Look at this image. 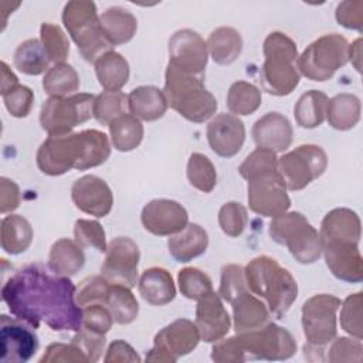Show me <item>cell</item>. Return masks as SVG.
Wrapping results in <instances>:
<instances>
[{
  "label": "cell",
  "mask_w": 363,
  "mask_h": 363,
  "mask_svg": "<svg viewBox=\"0 0 363 363\" xmlns=\"http://www.w3.org/2000/svg\"><path fill=\"white\" fill-rule=\"evenodd\" d=\"M75 292L68 277L55 275L41 264L17 269L1 286V298L11 315L34 329L45 323L55 332H78L82 328V308Z\"/></svg>",
  "instance_id": "6da1fadb"
},
{
  "label": "cell",
  "mask_w": 363,
  "mask_h": 363,
  "mask_svg": "<svg viewBox=\"0 0 363 363\" xmlns=\"http://www.w3.org/2000/svg\"><path fill=\"white\" fill-rule=\"evenodd\" d=\"M111 156V142L98 129L65 135H48L40 145L35 162L41 173L61 176L71 169L86 170L101 166Z\"/></svg>",
  "instance_id": "7a4b0ae2"
},
{
  "label": "cell",
  "mask_w": 363,
  "mask_h": 363,
  "mask_svg": "<svg viewBox=\"0 0 363 363\" xmlns=\"http://www.w3.org/2000/svg\"><path fill=\"white\" fill-rule=\"evenodd\" d=\"M244 271L248 289L265 301L272 316L281 319L298 296V284L292 274L268 255L255 257Z\"/></svg>",
  "instance_id": "3957f363"
},
{
  "label": "cell",
  "mask_w": 363,
  "mask_h": 363,
  "mask_svg": "<svg viewBox=\"0 0 363 363\" xmlns=\"http://www.w3.org/2000/svg\"><path fill=\"white\" fill-rule=\"evenodd\" d=\"M264 62L259 71L261 88L274 96H286L298 86L301 74L296 67L295 41L281 31H272L262 44Z\"/></svg>",
  "instance_id": "277c9868"
},
{
  "label": "cell",
  "mask_w": 363,
  "mask_h": 363,
  "mask_svg": "<svg viewBox=\"0 0 363 363\" xmlns=\"http://www.w3.org/2000/svg\"><path fill=\"white\" fill-rule=\"evenodd\" d=\"M163 92L169 106L193 123L208 121L218 106L216 96L204 86V75H191L169 64Z\"/></svg>",
  "instance_id": "5b68a950"
},
{
  "label": "cell",
  "mask_w": 363,
  "mask_h": 363,
  "mask_svg": "<svg viewBox=\"0 0 363 363\" xmlns=\"http://www.w3.org/2000/svg\"><path fill=\"white\" fill-rule=\"evenodd\" d=\"M62 23L86 62H95L113 47L102 34L98 10L94 1L71 0L62 9Z\"/></svg>",
  "instance_id": "8992f818"
},
{
  "label": "cell",
  "mask_w": 363,
  "mask_h": 363,
  "mask_svg": "<svg viewBox=\"0 0 363 363\" xmlns=\"http://www.w3.org/2000/svg\"><path fill=\"white\" fill-rule=\"evenodd\" d=\"M268 234L279 245H285L299 264H313L322 255L319 231L299 211H285L271 220Z\"/></svg>",
  "instance_id": "52a82bcc"
},
{
  "label": "cell",
  "mask_w": 363,
  "mask_h": 363,
  "mask_svg": "<svg viewBox=\"0 0 363 363\" xmlns=\"http://www.w3.org/2000/svg\"><path fill=\"white\" fill-rule=\"evenodd\" d=\"M349 61V43L336 33L325 34L312 41L301 55L296 67L301 75L311 81L323 82L330 79L335 72Z\"/></svg>",
  "instance_id": "ba28073f"
},
{
  "label": "cell",
  "mask_w": 363,
  "mask_h": 363,
  "mask_svg": "<svg viewBox=\"0 0 363 363\" xmlns=\"http://www.w3.org/2000/svg\"><path fill=\"white\" fill-rule=\"evenodd\" d=\"M95 96L86 92H77L69 96H50L40 111V125L48 135H65L92 115Z\"/></svg>",
  "instance_id": "9c48e42d"
},
{
  "label": "cell",
  "mask_w": 363,
  "mask_h": 363,
  "mask_svg": "<svg viewBox=\"0 0 363 363\" xmlns=\"http://www.w3.org/2000/svg\"><path fill=\"white\" fill-rule=\"evenodd\" d=\"M342 301L330 294H318L306 299L301 309V320L306 345L325 349L336 337V313Z\"/></svg>",
  "instance_id": "30bf717a"
},
{
  "label": "cell",
  "mask_w": 363,
  "mask_h": 363,
  "mask_svg": "<svg viewBox=\"0 0 363 363\" xmlns=\"http://www.w3.org/2000/svg\"><path fill=\"white\" fill-rule=\"evenodd\" d=\"M328 167L326 152L312 143L299 145L294 150L278 157V172L286 189L298 191L319 179Z\"/></svg>",
  "instance_id": "8fae6325"
},
{
  "label": "cell",
  "mask_w": 363,
  "mask_h": 363,
  "mask_svg": "<svg viewBox=\"0 0 363 363\" xmlns=\"http://www.w3.org/2000/svg\"><path fill=\"white\" fill-rule=\"evenodd\" d=\"M245 360H286L296 352V340L282 326L267 323L265 326L235 333Z\"/></svg>",
  "instance_id": "7c38bea8"
},
{
  "label": "cell",
  "mask_w": 363,
  "mask_h": 363,
  "mask_svg": "<svg viewBox=\"0 0 363 363\" xmlns=\"http://www.w3.org/2000/svg\"><path fill=\"white\" fill-rule=\"evenodd\" d=\"M200 340L194 322L183 318L176 319L155 335L153 346L146 354V362L174 363L179 357L193 352Z\"/></svg>",
  "instance_id": "4fadbf2b"
},
{
  "label": "cell",
  "mask_w": 363,
  "mask_h": 363,
  "mask_svg": "<svg viewBox=\"0 0 363 363\" xmlns=\"http://www.w3.org/2000/svg\"><path fill=\"white\" fill-rule=\"evenodd\" d=\"M360 238L352 235L320 238L326 267L340 281L357 284L363 279V258L359 250Z\"/></svg>",
  "instance_id": "5bb4252c"
},
{
  "label": "cell",
  "mask_w": 363,
  "mask_h": 363,
  "mask_svg": "<svg viewBox=\"0 0 363 363\" xmlns=\"http://www.w3.org/2000/svg\"><path fill=\"white\" fill-rule=\"evenodd\" d=\"M286 184L278 170L259 174L248 180L247 200L252 213L264 217H277L288 211L291 199Z\"/></svg>",
  "instance_id": "9a60e30c"
},
{
  "label": "cell",
  "mask_w": 363,
  "mask_h": 363,
  "mask_svg": "<svg viewBox=\"0 0 363 363\" xmlns=\"http://www.w3.org/2000/svg\"><path fill=\"white\" fill-rule=\"evenodd\" d=\"M140 251L129 237H116L108 242L101 275L111 284L133 288L138 284Z\"/></svg>",
  "instance_id": "2e32d148"
},
{
  "label": "cell",
  "mask_w": 363,
  "mask_h": 363,
  "mask_svg": "<svg viewBox=\"0 0 363 363\" xmlns=\"http://www.w3.org/2000/svg\"><path fill=\"white\" fill-rule=\"evenodd\" d=\"M167 50L169 65L191 75H204L208 50L199 33L190 28L177 30L169 38Z\"/></svg>",
  "instance_id": "e0dca14e"
},
{
  "label": "cell",
  "mask_w": 363,
  "mask_h": 363,
  "mask_svg": "<svg viewBox=\"0 0 363 363\" xmlns=\"http://www.w3.org/2000/svg\"><path fill=\"white\" fill-rule=\"evenodd\" d=\"M38 350V337L31 326L18 318L0 316V360L26 363Z\"/></svg>",
  "instance_id": "ac0fdd59"
},
{
  "label": "cell",
  "mask_w": 363,
  "mask_h": 363,
  "mask_svg": "<svg viewBox=\"0 0 363 363\" xmlns=\"http://www.w3.org/2000/svg\"><path fill=\"white\" fill-rule=\"evenodd\" d=\"M140 221L150 234L170 237L180 233L189 224V214L176 200L155 199L142 208Z\"/></svg>",
  "instance_id": "d6986e66"
},
{
  "label": "cell",
  "mask_w": 363,
  "mask_h": 363,
  "mask_svg": "<svg viewBox=\"0 0 363 363\" xmlns=\"http://www.w3.org/2000/svg\"><path fill=\"white\" fill-rule=\"evenodd\" d=\"M71 199L78 210L102 218L113 206V193L108 183L95 174H85L77 179L71 187Z\"/></svg>",
  "instance_id": "ffe728a7"
},
{
  "label": "cell",
  "mask_w": 363,
  "mask_h": 363,
  "mask_svg": "<svg viewBox=\"0 0 363 363\" xmlns=\"http://www.w3.org/2000/svg\"><path fill=\"white\" fill-rule=\"evenodd\" d=\"M207 140L211 150L221 157L235 156L245 140L244 122L233 113H218L207 125Z\"/></svg>",
  "instance_id": "44dd1931"
},
{
  "label": "cell",
  "mask_w": 363,
  "mask_h": 363,
  "mask_svg": "<svg viewBox=\"0 0 363 363\" xmlns=\"http://www.w3.org/2000/svg\"><path fill=\"white\" fill-rule=\"evenodd\" d=\"M194 323L200 333V339L206 343H214L228 333L231 318L224 308L218 292L216 294L211 291L197 301Z\"/></svg>",
  "instance_id": "7402d4cb"
},
{
  "label": "cell",
  "mask_w": 363,
  "mask_h": 363,
  "mask_svg": "<svg viewBox=\"0 0 363 363\" xmlns=\"http://www.w3.org/2000/svg\"><path fill=\"white\" fill-rule=\"evenodd\" d=\"M251 133L257 147L281 153L291 146L294 129L285 115L279 112H268L255 121Z\"/></svg>",
  "instance_id": "603a6c76"
},
{
  "label": "cell",
  "mask_w": 363,
  "mask_h": 363,
  "mask_svg": "<svg viewBox=\"0 0 363 363\" xmlns=\"http://www.w3.org/2000/svg\"><path fill=\"white\" fill-rule=\"evenodd\" d=\"M231 305L235 333L251 332L271 322V312L268 306L250 291L240 294Z\"/></svg>",
  "instance_id": "cb8c5ba5"
},
{
  "label": "cell",
  "mask_w": 363,
  "mask_h": 363,
  "mask_svg": "<svg viewBox=\"0 0 363 363\" xmlns=\"http://www.w3.org/2000/svg\"><path fill=\"white\" fill-rule=\"evenodd\" d=\"M142 298L153 306L170 303L176 296V285L170 272L162 267L146 268L138 279Z\"/></svg>",
  "instance_id": "d4e9b609"
},
{
  "label": "cell",
  "mask_w": 363,
  "mask_h": 363,
  "mask_svg": "<svg viewBox=\"0 0 363 363\" xmlns=\"http://www.w3.org/2000/svg\"><path fill=\"white\" fill-rule=\"evenodd\" d=\"M208 247L207 231L196 224L189 223L180 233L173 234L167 240V248L174 261L186 264L206 252Z\"/></svg>",
  "instance_id": "484cf974"
},
{
  "label": "cell",
  "mask_w": 363,
  "mask_h": 363,
  "mask_svg": "<svg viewBox=\"0 0 363 363\" xmlns=\"http://www.w3.org/2000/svg\"><path fill=\"white\" fill-rule=\"evenodd\" d=\"M167 108L164 92L153 85L138 86L128 95V109L139 121H157L166 113Z\"/></svg>",
  "instance_id": "4316f807"
},
{
  "label": "cell",
  "mask_w": 363,
  "mask_h": 363,
  "mask_svg": "<svg viewBox=\"0 0 363 363\" xmlns=\"http://www.w3.org/2000/svg\"><path fill=\"white\" fill-rule=\"evenodd\" d=\"M99 24L104 37L112 47L130 41L138 30L136 17L121 6L106 9L99 16Z\"/></svg>",
  "instance_id": "83f0119b"
},
{
  "label": "cell",
  "mask_w": 363,
  "mask_h": 363,
  "mask_svg": "<svg viewBox=\"0 0 363 363\" xmlns=\"http://www.w3.org/2000/svg\"><path fill=\"white\" fill-rule=\"evenodd\" d=\"M85 264L84 248L69 238L57 240L48 252L47 267L60 277H72L82 269Z\"/></svg>",
  "instance_id": "f1b7e54d"
},
{
  "label": "cell",
  "mask_w": 363,
  "mask_h": 363,
  "mask_svg": "<svg viewBox=\"0 0 363 363\" xmlns=\"http://www.w3.org/2000/svg\"><path fill=\"white\" fill-rule=\"evenodd\" d=\"M206 44L208 55L220 65L233 64L242 51V38L240 31L228 26H221L213 30Z\"/></svg>",
  "instance_id": "f546056e"
},
{
  "label": "cell",
  "mask_w": 363,
  "mask_h": 363,
  "mask_svg": "<svg viewBox=\"0 0 363 363\" xmlns=\"http://www.w3.org/2000/svg\"><path fill=\"white\" fill-rule=\"evenodd\" d=\"M33 227L27 218L20 214H9L1 218L0 244L10 255H18L28 250L33 241Z\"/></svg>",
  "instance_id": "4dcf8cb0"
},
{
  "label": "cell",
  "mask_w": 363,
  "mask_h": 363,
  "mask_svg": "<svg viewBox=\"0 0 363 363\" xmlns=\"http://www.w3.org/2000/svg\"><path fill=\"white\" fill-rule=\"evenodd\" d=\"M94 65L98 82L105 91H121L129 81V62L113 50L101 55Z\"/></svg>",
  "instance_id": "1f68e13d"
},
{
  "label": "cell",
  "mask_w": 363,
  "mask_h": 363,
  "mask_svg": "<svg viewBox=\"0 0 363 363\" xmlns=\"http://www.w3.org/2000/svg\"><path fill=\"white\" fill-rule=\"evenodd\" d=\"M360 99L353 94H337L328 101L326 119L336 130H349L360 121Z\"/></svg>",
  "instance_id": "d6a6232c"
},
{
  "label": "cell",
  "mask_w": 363,
  "mask_h": 363,
  "mask_svg": "<svg viewBox=\"0 0 363 363\" xmlns=\"http://www.w3.org/2000/svg\"><path fill=\"white\" fill-rule=\"evenodd\" d=\"M328 95L318 89L306 91L299 96L294 106V116L298 126L303 129H315L326 119Z\"/></svg>",
  "instance_id": "836d02e7"
},
{
  "label": "cell",
  "mask_w": 363,
  "mask_h": 363,
  "mask_svg": "<svg viewBox=\"0 0 363 363\" xmlns=\"http://www.w3.org/2000/svg\"><path fill=\"white\" fill-rule=\"evenodd\" d=\"M102 305L108 308L112 319L118 325H129L136 320L139 315V303L130 288L111 284L109 289L102 301Z\"/></svg>",
  "instance_id": "e575fe53"
},
{
  "label": "cell",
  "mask_w": 363,
  "mask_h": 363,
  "mask_svg": "<svg viewBox=\"0 0 363 363\" xmlns=\"http://www.w3.org/2000/svg\"><path fill=\"white\" fill-rule=\"evenodd\" d=\"M14 67L26 75L45 74L51 67V61L38 38H28L23 41L14 51Z\"/></svg>",
  "instance_id": "d590c367"
},
{
  "label": "cell",
  "mask_w": 363,
  "mask_h": 363,
  "mask_svg": "<svg viewBox=\"0 0 363 363\" xmlns=\"http://www.w3.org/2000/svg\"><path fill=\"white\" fill-rule=\"evenodd\" d=\"M143 125L132 113H123L109 123L111 145L119 152L136 149L143 139Z\"/></svg>",
  "instance_id": "8d00e7d4"
},
{
  "label": "cell",
  "mask_w": 363,
  "mask_h": 363,
  "mask_svg": "<svg viewBox=\"0 0 363 363\" xmlns=\"http://www.w3.org/2000/svg\"><path fill=\"white\" fill-rule=\"evenodd\" d=\"M43 89L50 96H69L79 89V75L67 62L54 64L43 78Z\"/></svg>",
  "instance_id": "74e56055"
},
{
  "label": "cell",
  "mask_w": 363,
  "mask_h": 363,
  "mask_svg": "<svg viewBox=\"0 0 363 363\" xmlns=\"http://www.w3.org/2000/svg\"><path fill=\"white\" fill-rule=\"evenodd\" d=\"M227 108L235 116H247L254 113L262 102L258 86L247 81H235L227 92Z\"/></svg>",
  "instance_id": "f35d334b"
},
{
  "label": "cell",
  "mask_w": 363,
  "mask_h": 363,
  "mask_svg": "<svg viewBox=\"0 0 363 363\" xmlns=\"http://www.w3.org/2000/svg\"><path fill=\"white\" fill-rule=\"evenodd\" d=\"M186 174L189 183L203 191L210 193L217 184V172L213 162L203 153H191L187 160Z\"/></svg>",
  "instance_id": "ab89813d"
},
{
  "label": "cell",
  "mask_w": 363,
  "mask_h": 363,
  "mask_svg": "<svg viewBox=\"0 0 363 363\" xmlns=\"http://www.w3.org/2000/svg\"><path fill=\"white\" fill-rule=\"evenodd\" d=\"M128 108V95L122 91H104L94 99L92 115L98 123L109 126V123L125 113Z\"/></svg>",
  "instance_id": "60d3db41"
},
{
  "label": "cell",
  "mask_w": 363,
  "mask_h": 363,
  "mask_svg": "<svg viewBox=\"0 0 363 363\" xmlns=\"http://www.w3.org/2000/svg\"><path fill=\"white\" fill-rule=\"evenodd\" d=\"M40 41L52 64L65 62L69 55V41L60 26L43 23L40 27Z\"/></svg>",
  "instance_id": "b9f144b4"
},
{
  "label": "cell",
  "mask_w": 363,
  "mask_h": 363,
  "mask_svg": "<svg viewBox=\"0 0 363 363\" xmlns=\"http://www.w3.org/2000/svg\"><path fill=\"white\" fill-rule=\"evenodd\" d=\"M177 284L182 295L191 301H199L213 291L210 277L199 268L186 267L177 274Z\"/></svg>",
  "instance_id": "7bdbcfd3"
},
{
  "label": "cell",
  "mask_w": 363,
  "mask_h": 363,
  "mask_svg": "<svg viewBox=\"0 0 363 363\" xmlns=\"http://www.w3.org/2000/svg\"><path fill=\"white\" fill-rule=\"evenodd\" d=\"M274 170H278L277 153L264 147H257L255 150H252L238 166V173L247 182L259 174Z\"/></svg>",
  "instance_id": "ee69618b"
},
{
  "label": "cell",
  "mask_w": 363,
  "mask_h": 363,
  "mask_svg": "<svg viewBox=\"0 0 363 363\" xmlns=\"http://www.w3.org/2000/svg\"><path fill=\"white\" fill-rule=\"evenodd\" d=\"M362 306L363 294L356 292L349 295L340 303V326L342 329L356 339H363V325H362Z\"/></svg>",
  "instance_id": "f6af8a7d"
},
{
  "label": "cell",
  "mask_w": 363,
  "mask_h": 363,
  "mask_svg": "<svg viewBox=\"0 0 363 363\" xmlns=\"http://www.w3.org/2000/svg\"><path fill=\"white\" fill-rule=\"evenodd\" d=\"M248 223L247 208L238 201H228L218 211V225L228 237H238L244 233Z\"/></svg>",
  "instance_id": "bcb514c9"
},
{
  "label": "cell",
  "mask_w": 363,
  "mask_h": 363,
  "mask_svg": "<svg viewBox=\"0 0 363 363\" xmlns=\"http://www.w3.org/2000/svg\"><path fill=\"white\" fill-rule=\"evenodd\" d=\"M248 291L245 271L238 264H225L221 268L218 295L223 301L231 303L240 294Z\"/></svg>",
  "instance_id": "7dc6e473"
},
{
  "label": "cell",
  "mask_w": 363,
  "mask_h": 363,
  "mask_svg": "<svg viewBox=\"0 0 363 363\" xmlns=\"http://www.w3.org/2000/svg\"><path fill=\"white\" fill-rule=\"evenodd\" d=\"M74 237L82 248L94 247L99 252H105L108 248L105 230L95 220H77L74 224Z\"/></svg>",
  "instance_id": "c3c4849f"
},
{
  "label": "cell",
  "mask_w": 363,
  "mask_h": 363,
  "mask_svg": "<svg viewBox=\"0 0 363 363\" xmlns=\"http://www.w3.org/2000/svg\"><path fill=\"white\" fill-rule=\"evenodd\" d=\"M363 357L362 339L356 337H335L326 350L325 360L330 363L339 362H356L360 363Z\"/></svg>",
  "instance_id": "681fc988"
},
{
  "label": "cell",
  "mask_w": 363,
  "mask_h": 363,
  "mask_svg": "<svg viewBox=\"0 0 363 363\" xmlns=\"http://www.w3.org/2000/svg\"><path fill=\"white\" fill-rule=\"evenodd\" d=\"M1 98L6 109L14 118H26L33 109L34 92L27 85L17 84L7 92L1 94Z\"/></svg>",
  "instance_id": "f907efd6"
},
{
  "label": "cell",
  "mask_w": 363,
  "mask_h": 363,
  "mask_svg": "<svg viewBox=\"0 0 363 363\" xmlns=\"http://www.w3.org/2000/svg\"><path fill=\"white\" fill-rule=\"evenodd\" d=\"M111 282L106 281L102 275H91L84 278L79 282V286L75 292V299L81 308L92 305V303H102Z\"/></svg>",
  "instance_id": "816d5d0a"
},
{
  "label": "cell",
  "mask_w": 363,
  "mask_h": 363,
  "mask_svg": "<svg viewBox=\"0 0 363 363\" xmlns=\"http://www.w3.org/2000/svg\"><path fill=\"white\" fill-rule=\"evenodd\" d=\"M86 363L89 362L84 350L71 340V343H51L47 346L40 363Z\"/></svg>",
  "instance_id": "f5cc1de1"
},
{
  "label": "cell",
  "mask_w": 363,
  "mask_h": 363,
  "mask_svg": "<svg viewBox=\"0 0 363 363\" xmlns=\"http://www.w3.org/2000/svg\"><path fill=\"white\" fill-rule=\"evenodd\" d=\"M113 319L108 308L102 303H92L82 308V326L101 333L106 335L112 328Z\"/></svg>",
  "instance_id": "db71d44e"
},
{
  "label": "cell",
  "mask_w": 363,
  "mask_h": 363,
  "mask_svg": "<svg viewBox=\"0 0 363 363\" xmlns=\"http://www.w3.org/2000/svg\"><path fill=\"white\" fill-rule=\"evenodd\" d=\"M336 21L349 30L362 31L363 28V1H342L337 4L335 11Z\"/></svg>",
  "instance_id": "11a10c76"
},
{
  "label": "cell",
  "mask_w": 363,
  "mask_h": 363,
  "mask_svg": "<svg viewBox=\"0 0 363 363\" xmlns=\"http://www.w3.org/2000/svg\"><path fill=\"white\" fill-rule=\"evenodd\" d=\"M71 340L84 350L89 362H98L105 349L106 339H105V335L92 332L82 326L78 332H75V336Z\"/></svg>",
  "instance_id": "9f6ffc18"
},
{
  "label": "cell",
  "mask_w": 363,
  "mask_h": 363,
  "mask_svg": "<svg viewBox=\"0 0 363 363\" xmlns=\"http://www.w3.org/2000/svg\"><path fill=\"white\" fill-rule=\"evenodd\" d=\"M211 359L217 363H240L245 362V356L241 350V346L238 343L237 335L220 339L214 342L211 347Z\"/></svg>",
  "instance_id": "6f0895ef"
},
{
  "label": "cell",
  "mask_w": 363,
  "mask_h": 363,
  "mask_svg": "<svg viewBox=\"0 0 363 363\" xmlns=\"http://www.w3.org/2000/svg\"><path fill=\"white\" fill-rule=\"evenodd\" d=\"M20 189L17 183L9 177L0 179V213H13L20 206Z\"/></svg>",
  "instance_id": "680465c9"
},
{
  "label": "cell",
  "mask_w": 363,
  "mask_h": 363,
  "mask_svg": "<svg viewBox=\"0 0 363 363\" xmlns=\"http://www.w3.org/2000/svg\"><path fill=\"white\" fill-rule=\"evenodd\" d=\"M104 362L105 363H123V362L138 363L140 362V357L129 343H126L122 339H116L108 346Z\"/></svg>",
  "instance_id": "91938a15"
},
{
  "label": "cell",
  "mask_w": 363,
  "mask_h": 363,
  "mask_svg": "<svg viewBox=\"0 0 363 363\" xmlns=\"http://www.w3.org/2000/svg\"><path fill=\"white\" fill-rule=\"evenodd\" d=\"M0 69H1V88H0V92L4 94L7 92L9 89H11L13 86H16L18 82V78L17 75L10 69V67L7 65L6 61H1L0 62Z\"/></svg>",
  "instance_id": "94428289"
},
{
  "label": "cell",
  "mask_w": 363,
  "mask_h": 363,
  "mask_svg": "<svg viewBox=\"0 0 363 363\" xmlns=\"http://www.w3.org/2000/svg\"><path fill=\"white\" fill-rule=\"evenodd\" d=\"M360 58H362V40L357 38L349 44V61L353 64L357 72H360Z\"/></svg>",
  "instance_id": "6125c7cd"
}]
</instances>
